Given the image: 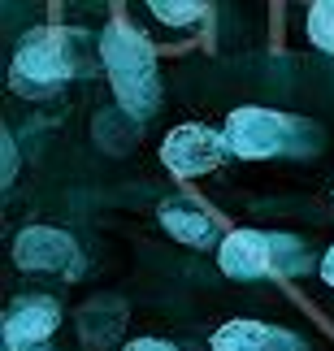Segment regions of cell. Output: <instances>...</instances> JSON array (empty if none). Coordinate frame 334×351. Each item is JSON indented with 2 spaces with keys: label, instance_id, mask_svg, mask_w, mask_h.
Instances as JSON below:
<instances>
[{
  "label": "cell",
  "instance_id": "11",
  "mask_svg": "<svg viewBox=\"0 0 334 351\" xmlns=\"http://www.w3.org/2000/svg\"><path fill=\"white\" fill-rule=\"evenodd\" d=\"M148 13L156 22H165V26H200V18H208V5H195V0H152Z\"/></svg>",
  "mask_w": 334,
  "mask_h": 351
},
{
  "label": "cell",
  "instance_id": "4",
  "mask_svg": "<svg viewBox=\"0 0 334 351\" xmlns=\"http://www.w3.org/2000/svg\"><path fill=\"white\" fill-rule=\"evenodd\" d=\"M226 134L222 130H208V126H200V121H182V126H174L165 134V143H161V160H165V169L174 173V178H200V173H208V169H217L222 160H226Z\"/></svg>",
  "mask_w": 334,
  "mask_h": 351
},
{
  "label": "cell",
  "instance_id": "7",
  "mask_svg": "<svg viewBox=\"0 0 334 351\" xmlns=\"http://www.w3.org/2000/svg\"><path fill=\"white\" fill-rule=\"evenodd\" d=\"M61 321L57 300L26 295L5 313V351H48V339Z\"/></svg>",
  "mask_w": 334,
  "mask_h": 351
},
{
  "label": "cell",
  "instance_id": "13",
  "mask_svg": "<svg viewBox=\"0 0 334 351\" xmlns=\"http://www.w3.org/2000/svg\"><path fill=\"white\" fill-rule=\"evenodd\" d=\"M122 351H178L169 339H130Z\"/></svg>",
  "mask_w": 334,
  "mask_h": 351
},
{
  "label": "cell",
  "instance_id": "15",
  "mask_svg": "<svg viewBox=\"0 0 334 351\" xmlns=\"http://www.w3.org/2000/svg\"><path fill=\"white\" fill-rule=\"evenodd\" d=\"M317 269H322V282L334 291V247H326V256H322V265H317Z\"/></svg>",
  "mask_w": 334,
  "mask_h": 351
},
{
  "label": "cell",
  "instance_id": "1",
  "mask_svg": "<svg viewBox=\"0 0 334 351\" xmlns=\"http://www.w3.org/2000/svg\"><path fill=\"white\" fill-rule=\"evenodd\" d=\"M100 61L109 70L113 96L130 117H148L161 104V74H156V48L130 22H109L100 31Z\"/></svg>",
  "mask_w": 334,
  "mask_h": 351
},
{
  "label": "cell",
  "instance_id": "14",
  "mask_svg": "<svg viewBox=\"0 0 334 351\" xmlns=\"http://www.w3.org/2000/svg\"><path fill=\"white\" fill-rule=\"evenodd\" d=\"M0 147H5V182H13V173H18V147H13V134H0Z\"/></svg>",
  "mask_w": 334,
  "mask_h": 351
},
{
  "label": "cell",
  "instance_id": "10",
  "mask_svg": "<svg viewBox=\"0 0 334 351\" xmlns=\"http://www.w3.org/2000/svg\"><path fill=\"white\" fill-rule=\"evenodd\" d=\"M122 304H91L83 308V317H78V330H83V347L87 351H104L117 334H122Z\"/></svg>",
  "mask_w": 334,
  "mask_h": 351
},
{
  "label": "cell",
  "instance_id": "3",
  "mask_svg": "<svg viewBox=\"0 0 334 351\" xmlns=\"http://www.w3.org/2000/svg\"><path fill=\"white\" fill-rule=\"evenodd\" d=\"M217 265L226 278H265V274H296L300 269V247L296 239L265 234V230H230L217 247Z\"/></svg>",
  "mask_w": 334,
  "mask_h": 351
},
{
  "label": "cell",
  "instance_id": "6",
  "mask_svg": "<svg viewBox=\"0 0 334 351\" xmlns=\"http://www.w3.org/2000/svg\"><path fill=\"white\" fill-rule=\"evenodd\" d=\"M13 261L26 274H74L78 269V247L74 239L57 226H26L13 243Z\"/></svg>",
  "mask_w": 334,
  "mask_h": 351
},
{
  "label": "cell",
  "instance_id": "2",
  "mask_svg": "<svg viewBox=\"0 0 334 351\" xmlns=\"http://www.w3.org/2000/svg\"><path fill=\"white\" fill-rule=\"evenodd\" d=\"M78 48L83 35L70 26H35L31 35H22L18 52H13V87L22 96H48L57 83L78 74Z\"/></svg>",
  "mask_w": 334,
  "mask_h": 351
},
{
  "label": "cell",
  "instance_id": "9",
  "mask_svg": "<svg viewBox=\"0 0 334 351\" xmlns=\"http://www.w3.org/2000/svg\"><path fill=\"white\" fill-rule=\"evenodd\" d=\"M156 217H161L165 234H174L178 243H191V247H208V243L217 239V221H213V213H204L195 199H187V195L165 199V204L156 208Z\"/></svg>",
  "mask_w": 334,
  "mask_h": 351
},
{
  "label": "cell",
  "instance_id": "8",
  "mask_svg": "<svg viewBox=\"0 0 334 351\" xmlns=\"http://www.w3.org/2000/svg\"><path fill=\"white\" fill-rule=\"evenodd\" d=\"M213 351H309L300 334L265 321H226L213 334Z\"/></svg>",
  "mask_w": 334,
  "mask_h": 351
},
{
  "label": "cell",
  "instance_id": "5",
  "mask_svg": "<svg viewBox=\"0 0 334 351\" xmlns=\"http://www.w3.org/2000/svg\"><path fill=\"white\" fill-rule=\"evenodd\" d=\"M226 147H230L235 156H274L283 152L287 134H291V121L283 113L274 109H257V104H248V109H235L230 117H226Z\"/></svg>",
  "mask_w": 334,
  "mask_h": 351
},
{
  "label": "cell",
  "instance_id": "12",
  "mask_svg": "<svg viewBox=\"0 0 334 351\" xmlns=\"http://www.w3.org/2000/svg\"><path fill=\"white\" fill-rule=\"evenodd\" d=\"M304 26H309V39H313V44L334 57V0H317V5H309Z\"/></svg>",
  "mask_w": 334,
  "mask_h": 351
}]
</instances>
